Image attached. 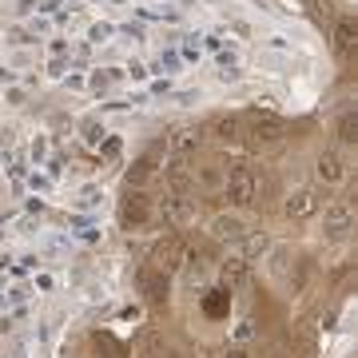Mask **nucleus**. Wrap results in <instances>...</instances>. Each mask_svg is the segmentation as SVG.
<instances>
[{
  "label": "nucleus",
  "mask_w": 358,
  "mask_h": 358,
  "mask_svg": "<svg viewBox=\"0 0 358 358\" xmlns=\"http://www.w3.org/2000/svg\"><path fill=\"white\" fill-rule=\"evenodd\" d=\"M187 263V239H179V235H164V239H155L152 251H148V267L155 275H176L179 267Z\"/></svg>",
  "instance_id": "f257e3e1"
},
{
  "label": "nucleus",
  "mask_w": 358,
  "mask_h": 358,
  "mask_svg": "<svg viewBox=\"0 0 358 358\" xmlns=\"http://www.w3.org/2000/svg\"><path fill=\"white\" fill-rule=\"evenodd\" d=\"M223 195H227V203H235V207H251L255 195H259L255 171H251L247 164H235L227 171V179H223Z\"/></svg>",
  "instance_id": "f03ea898"
},
{
  "label": "nucleus",
  "mask_w": 358,
  "mask_h": 358,
  "mask_svg": "<svg viewBox=\"0 0 358 358\" xmlns=\"http://www.w3.org/2000/svg\"><path fill=\"white\" fill-rule=\"evenodd\" d=\"M319 211H322V195H319V187H310V183H303V187L287 192V199H282V215L291 219V223L315 219Z\"/></svg>",
  "instance_id": "7ed1b4c3"
},
{
  "label": "nucleus",
  "mask_w": 358,
  "mask_h": 358,
  "mask_svg": "<svg viewBox=\"0 0 358 358\" xmlns=\"http://www.w3.org/2000/svg\"><path fill=\"white\" fill-rule=\"evenodd\" d=\"M152 215H155V199L143 195L140 187H131L124 207H120V219H124L128 227H143V223H152Z\"/></svg>",
  "instance_id": "20e7f679"
},
{
  "label": "nucleus",
  "mask_w": 358,
  "mask_h": 358,
  "mask_svg": "<svg viewBox=\"0 0 358 358\" xmlns=\"http://www.w3.org/2000/svg\"><path fill=\"white\" fill-rule=\"evenodd\" d=\"M207 235H211V243H243L247 235H251V227L239 215H215L207 223Z\"/></svg>",
  "instance_id": "39448f33"
},
{
  "label": "nucleus",
  "mask_w": 358,
  "mask_h": 358,
  "mask_svg": "<svg viewBox=\"0 0 358 358\" xmlns=\"http://www.w3.org/2000/svg\"><path fill=\"white\" fill-rule=\"evenodd\" d=\"M251 136L255 140H263V143H279L282 136H287V124H282V115H275V112H251Z\"/></svg>",
  "instance_id": "423d86ee"
},
{
  "label": "nucleus",
  "mask_w": 358,
  "mask_h": 358,
  "mask_svg": "<svg viewBox=\"0 0 358 358\" xmlns=\"http://www.w3.org/2000/svg\"><path fill=\"white\" fill-rule=\"evenodd\" d=\"M155 215L164 219V223H171V227H179V223H187V219L195 215V207H192V199H183V195H167V199L155 203Z\"/></svg>",
  "instance_id": "0eeeda50"
},
{
  "label": "nucleus",
  "mask_w": 358,
  "mask_h": 358,
  "mask_svg": "<svg viewBox=\"0 0 358 358\" xmlns=\"http://www.w3.org/2000/svg\"><path fill=\"white\" fill-rule=\"evenodd\" d=\"M322 219H327V231L343 235V231H350V223H355V203H350V199H331V203L322 207Z\"/></svg>",
  "instance_id": "6e6552de"
},
{
  "label": "nucleus",
  "mask_w": 358,
  "mask_h": 358,
  "mask_svg": "<svg viewBox=\"0 0 358 358\" xmlns=\"http://www.w3.org/2000/svg\"><path fill=\"white\" fill-rule=\"evenodd\" d=\"M251 279V259H243V255H231L227 263H219V282L223 287H243V282Z\"/></svg>",
  "instance_id": "1a4fd4ad"
},
{
  "label": "nucleus",
  "mask_w": 358,
  "mask_h": 358,
  "mask_svg": "<svg viewBox=\"0 0 358 358\" xmlns=\"http://www.w3.org/2000/svg\"><path fill=\"white\" fill-rule=\"evenodd\" d=\"M315 171H319L322 183H343V179H346V159H343V152H322L319 159H315Z\"/></svg>",
  "instance_id": "9d476101"
},
{
  "label": "nucleus",
  "mask_w": 358,
  "mask_h": 358,
  "mask_svg": "<svg viewBox=\"0 0 358 358\" xmlns=\"http://www.w3.org/2000/svg\"><path fill=\"white\" fill-rule=\"evenodd\" d=\"M223 179H227V171L219 164H203L199 171H192V183H199L203 192H223Z\"/></svg>",
  "instance_id": "9b49d317"
},
{
  "label": "nucleus",
  "mask_w": 358,
  "mask_h": 358,
  "mask_svg": "<svg viewBox=\"0 0 358 358\" xmlns=\"http://www.w3.org/2000/svg\"><path fill=\"white\" fill-rule=\"evenodd\" d=\"M355 20H350V16H343V20H338V24H334V48H338V56H346V60H350V56H355Z\"/></svg>",
  "instance_id": "f8f14e48"
},
{
  "label": "nucleus",
  "mask_w": 358,
  "mask_h": 358,
  "mask_svg": "<svg viewBox=\"0 0 358 358\" xmlns=\"http://www.w3.org/2000/svg\"><path fill=\"white\" fill-rule=\"evenodd\" d=\"M211 131H215L219 140H239V115H219V120H211Z\"/></svg>",
  "instance_id": "ddd939ff"
},
{
  "label": "nucleus",
  "mask_w": 358,
  "mask_h": 358,
  "mask_svg": "<svg viewBox=\"0 0 358 358\" xmlns=\"http://www.w3.org/2000/svg\"><path fill=\"white\" fill-rule=\"evenodd\" d=\"M152 176H155V155H143L140 164L128 171V183H131V187H143V183H148Z\"/></svg>",
  "instance_id": "4468645a"
},
{
  "label": "nucleus",
  "mask_w": 358,
  "mask_h": 358,
  "mask_svg": "<svg viewBox=\"0 0 358 358\" xmlns=\"http://www.w3.org/2000/svg\"><path fill=\"white\" fill-rule=\"evenodd\" d=\"M255 334H259V322H255V319H239V322H235V331H231V343H235V346H247Z\"/></svg>",
  "instance_id": "2eb2a0df"
},
{
  "label": "nucleus",
  "mask_w": 358,
  "mask_h": 358,
  "mask_svg": "<svg viewBox=\"0 0 358 358\" xmlns=\"http://www.w3.org/2000/svg\"><path fill=\"white\" fill-rule=\"evenodd\" d=\"M355 136H358L355 112H343V115H338V140H343V143H355Z\"/></svg>",
  "instance_id": "dca6fc26"
},
{
  "label": "nucleus",
  "mask_w": 358,
  "mask_h": 358,
  "mask_svg": "<svg viewBox=\"0 0 358 358\" xmlns=\"http://www.w3.org/2000/svg\"><path fill=\"white\" fill-rule=\"evenodd\" d=\"M179 148V152H192V148H199V128H183L176 131V140H171Z\"/></svg>",
  "instance_id": "f3484780"
},
{
  "label": "nucleus",
  "mask_w": 358,
  "mask_h": 358,
  "mask_svg": "<svg viewBox=\"0 0 358 358\" xmlns=\"http://www.w3.org/2000/svg\"><path fill=\"white\" fill-rule=\"evenodd\" d=\"M215 358H251V350H247V346L227 343V346H219V350H215Z\"/></svg>",
  "instance_id": "a211bd4d"
}]
</instances>
